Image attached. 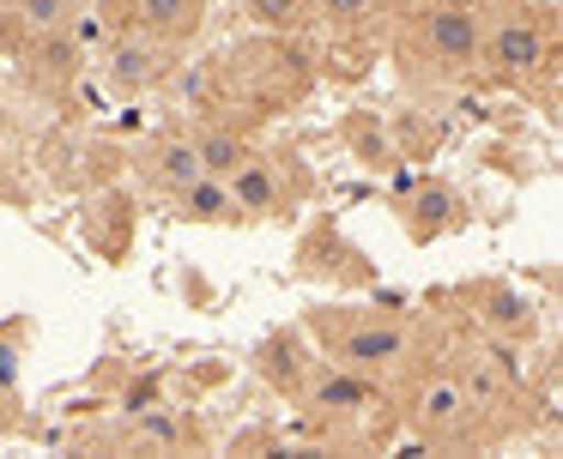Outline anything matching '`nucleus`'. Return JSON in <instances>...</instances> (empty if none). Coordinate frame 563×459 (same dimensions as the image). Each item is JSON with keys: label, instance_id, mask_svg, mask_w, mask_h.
<instances>
[{"label": "nucleus", "instance_id": "1", "mask_svg": "<svg viewBox=\"0 0 563 459\" xmlns=\"http://www.w3.org/2000/svg\"><path fill=\"white\" fill-rule=\"evenodd\" d=\"M418 36H424L430 60H442V67H473L478 48H485V19L466 0H430L418 12Z\"/></svg>", "mask_w": 563, "mask_h": 459}, {"label": "nucleus", "instance_id": "2", "mask_svg": "<svg viewBox=\"0 0 563 459\" xmlns=\"http://www.w3.org/2000/svg\"><path fill=\"white\" fill-rule=\"evenodd\" d=\"M170 79V43L146 31H128V36H110V85L122 97L134 91H152V85Z\"/></svg>", "mask_w": 563, "mask_h": 459}, {"label": "nucleus", "instance_id": "3", "mask_svg": "<svg viewBox=\"0 0 563 459\" xmlns=\"http://www.w3.org/2000/svg\"><path fill=\"white\" fill-rule=\"evenodd\" d=\"M478 55L490 60L509 79H527V72L545 67V31L533 19H497V31H485V48Z\"/></svg>", "mask_w": 563, "mask_h": 459}, {"label": "nucleus", "instance_id": "4", "mask_svg": "<svg viewBox=\"0 0 563 459\" xmlns=\"http://www.w3.org/2000/svg\"><path fill=\"white\" fill-rule=\"evenodd\" d=\"M406 350H412V333L394 321H364L352 326V333L340 338V362L345 369H388V362H400Z\"/></svg>", "mask_w": 563, "mask_h": 459}, {"label": "nucleus", "instance_id": "5", "mask_svg": "<svg viewBox=\"0 0 563 459\" xmlns=\"http://www.w3.org/2000/svg\"><path fill=\"white\" fill-rule=\"evenodd\" d=\"M466 405H473V393H466L461 381H430L424 393H418V405H412V423L424 435H461Z\"/></svg>", "mask_w": 563, "mask_h": 459}, {"label": "nucleus", "instance_id": "6", "mask_svg": "<svg viewBox=\"0 0 563 459\" xmlns=\"http://www.w3.org/2000/svg\"><path fill=\"white\" fill-rule=\"evenodd\" d=\"M454 224H461V193H454L449 181H418L406 229H412L418 242H430V236H442V229H454Z\"/></svg>", "mask_w": 563, "mask_h": 459}, {"label": "nucleus", "instance_id": "7", "mask_svg": "<svg viewBox=\"0 0 563 459\" xmlns=\"http://www.w3.org/2000/svg\"><path fill=\"white\" fill-rule=\"evenodd\" d=\"M200 7H207V0H134V19L146 36H158V43L176 48L200 31Z\"/></svg>", "mask_w": 563, "mask_h": 459}, {"label": "nucleus", "instance_id": "8", "mask_svg": "<svg viewBox=\"0 0 563 459\" xmlns=\"http://www.w3.org/2000/svg\"><path fill=\"white\" fill-rule=\"evenodd\" d=\"M31 67H37L43 79H79V67H86V43L74 36V24L31 31Z\"/></svg>", "mask_w": 563, "mask_h": 459}, {"label": "nucleus", "instance_id": "9", "mask_svg": "<svg viewBox=\"0 0 563 459\" xmlns=\"http://www.w3.org/2000/svg\"><path fill=\"white\" fill-rule=\"evenodd\" d=\"M176 200H183V217H195V224H219V217H243L231 200V181L224 176H195L188 188H176Z\"/></svg>", "mask_w": 563, "mask_h": 459}, {"label": "nucleus", "instance_id": "10", "mask_svg": "<svg viewBox=\"0 0 563 459\" xmlns=\"http://www.w3.org/2000/svg\"><path fill=\"white\" fill-rule=\"evenodd\" d=\"M224 181H231L236 212H273V205H279V176H273L261 157H243V164H236Z\"/></svg>", "mask_w": 563, "mask_h": 459}, {"label": "nucleus", "instance_id": "11", "mask_svg": "<svg viewBox=\"0 0 563 459\" xmlns=\"http://www.w3.org/2000/svg\"><path fill=\"white\" fill-rule=\"evenodd\" d=\"M195 157H200V169H207V176H231L243 157H255V145H249L236 127H200L195 133Z\"/></svg>", "mask_w": 563, "mask_h": 459}, {"label": "nucleus", "instance_id": "12", "mask_svg": "<svg viewBox=\"0 0 563 459\" xmlns=\"http://www.w3.org/2000/svg\"><path fill=\"white\" fill-rule=\"evenodd\" d=\"M478 314H485V326H497V333H515V338L533 333V302L509 284H490L485 296H478Z\"/></svg>", "mask_w": 563, "mask_h": 459}, {"label": "nucleus", "instance_id": "13", "mask_svg": "<svg viewBox=\"0 0 563 459\" xmlns=\"http://www.w3.org/2000/svg\"><path fill=\"white\" fill-rule=\"evenodd\" d=\"M316 405H328V411H357V405H376V387L364 381V369L321 374V381H316Z\"/></svg>", "mask_w": 563, "mask_h": 459}, {"label": "nucleus", "instance_id": "14", "mask_svg": "<svg viewBox=\"0 0 563 459\" xmlns=\"http://www.w3.org/2000/svg\"><path fill=\"white\" fill-rule=\"evenodd\" d=\"M243 12L273 36H291V31H309V24H316L309 0H243Z\"/></svg>", "mask_w": 563, "mask_h": 459}, {"label": "nucleus", "instance_id": "15", "mask_svg": "<svg viewBox=\"0 0 563 459\" xmlns=\"http://www.w3.org/2000/svg\"><path fill=\"white\" fill-rule=\"evenodd\" d=\"M152 169H158V181H164L170 193L188 188L195 176H207V169H200V157H195V139H164L158 157H152Z\"/></svg>", "mask_w": 563, "mask_h": 459}, {"label": "nucleus", "instance_id": "16", "mask_svg": "<svg viewBox=\"0 0 563 459\" xmlns=\"http://www.w3.org/2000/svg\"><path fill=\"white\" fill-rule=\"evenodd\" d=\"M134 447H176L188 435V423L176 417V411H152V405H140L134 411Z\"/></svg>", "mask_w": 563, "mask_h": 459}, {"label": "nucleus", "instance_id": "17", "mask_svg": "<svg viewBox=\"0 0 563 459\" xmlns=\"http://www.w3.org/2000/svg\"><path fill=\"white\" fill-rule=\"evenodd\" d=\"M25 31H55V24H74V0H7Z\"/></svg>", "mask_w": 563, "mask_h": 459}, {"label": "nucleus", "instance_id": "18", "mask_svg": "<svg viewBox=\"0 0 563 459\" xmlns=\"http://www.w3.org/2000/svg\"><path fill=\"white\" fill-rule=\"evenodd\" d=\"M309 12L340 24V31H364V24L376 19V0H309Z\"/></svg>", "mask_w": 563, "mask_h": 459}, {"label": "nucleus", "instance_id": "19", "mask_svg": "<svg viewBox=\"0 0 563 459\" xmlns=\"http://www.w3.org/2000/svg\"><path fill=\"white\" fill-rule=\"evenodd\" d=\"M13 381H19V345L0 338V393H13Z\"/></svg>", "mask_w": 563, "mask_h": 459}, {"label": "nucleus", "instance_id": "20", "mask_svg": "<svg viewBox=\"0 0 563 459\" xmlns=\"http://www.w3.org/2000/svg\"><path fill=\"white\" fill-rule=\"evenodd\" d=\"M7 19H13V12H0V24H7Z\"/></svg>", "mask_w": 563, "mask_h": 459}, {"label": "nucleus", "instance_id": "21", "mask_svg": "<svg viewBox=\"0 0 563 459\" xmlns=\"http://www.w3.org/2000/svg\"><path fill=\"white\" fill-rule=\"evenodd\" d=\"M0 176H7V157H0Z\"/></svg>", "mask_w": 563, "mask_h": 459}, {"label": "nucleus", "instance_id": "22", "mask_svg": "<svg viewBox=\"0 0 563 459\" xmlns=\"http://www.w3.org/2000/svg\"><path fill=\"white\" fill-rule=\"evenodd\" d=\"M74 7H79V0H74Z\"/></svg>", "mask_w": 563, "mask_h": 459}]
</instances>
